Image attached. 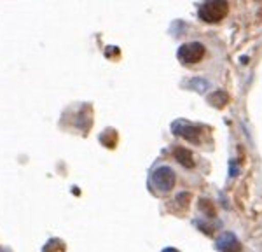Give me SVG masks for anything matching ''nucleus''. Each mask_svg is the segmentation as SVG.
I'll list each match as a JSON object with an SVG mask.
<instances>
[{"mask_svg":"<svg viewBox=\"0 0 262 252\" xmlns=\"http://www.w3.org/2000/svg\"><path fill=\"white\" fill-rule=\"evenodd\" d=\"M229 12V2L227 0H205L198 9V16L205 23H219Z\"/></svg>","mask_w":262,"mask_h":252,"instance_id":"obj_1","label":"nucleus"},{"mask_svg":"<svg viewBox=\"0 0 262 252\" xmlns=\"http://www.w3.org/2000/svg\"><path fill=\"white\" fill-rule=\"evenodd\" d=\"M171 132H173V135L185 138V140L191 142V144H196V145L201 144L203 126H200V124H194V123H189V121L179 119L171 124Z\"/></svg>","mask_w":262,"mask_h":252,"instance_id":"obj_2","label":"nucleus"},{"mask_svg":"<svg viewBox=\"0 0 262 252\" xmlns=\"http://www.w3.org/2000/svg\"><path fill=\"white\" fill-rule=\"evenodd\" d=\"M205 46L201 42H189V44H182L177 51V56L179 60L184 63V65H194V63L201 61L205 58Z\"/></svg>","mask_w":262,"mask_h":252,"instance_id":"obj_3","label":"nucleus"},{"mask_svg":"<svg viewBox=\"0 0 262 252\" xmlns=\"http://www.w3.org/2000/svg\"><path fill=\"white\" fill-rule=\"evenodd\" d=\"M175 172L171 170L170 166H159L152 172V186H154L158 191L161 193H168L175 187Z\"/></svg>","mask_w":262,"mask_h":252,"instance_id":"obj_4","label":"nucleus"},{"mask_svg":"<svg viewBox=\"0 0 262 252\" xmlns=\"http://www.w3.org/2000/svg\"><path fill=\"white\" fill-rule=\"evenodd\" d=\"M215 247L221 252H242V243L236 238V235L229 233V231H226V233H222L221 237H219Z\"/></svg>","mask_w":262,"mask_h":252,"instance_id":"obj_5","label":"nucleus"},{"mask_svg":"<svg viewBox=\"0 0 262 252\" xmlns=\"http://www.w3.org/2000/svg\"><path fill=\"white\" fill-rule=\"evenodd\" d=\"M173 156H175V159L184 168H194L192 154H191V151L185 149V147H175V151H173Z\"/></svg>","mask_w":262,"mask_h":252,"instance_id":"obj_6","label":"nucleus"},{"mask_svg":"<svg viewBox=\"0 0 262 252\" xmlns=\"http://www.w3.org/2000/svg\"><path fill=\"white\" fill-rule=\"evenodd\" d=\"M208 103L215 109H222L229 103V95L226 91H215V93L208 95Z\"/></svg>","mask_w":262,"mask_h":252,"instance_id":"obj_7","label":"nucleus"},{"mask_svg":"<svg viewBox=\"0 0 262 252\" xmlns=\"http://www.w3.org/2000/svg\"><path fill=\"white\" fill-rule=\"evenodd\" d=\"M100 142L103 145H107L108 149H114L116 144H117V132H116V130H112V128H108L107 132H103L100 135Z\"/></svg>","mask_w":262,"mask_h":252,"instance_id":"obj_8","label":"nucleus"},{"mask_svg":"<svg viewBox=\"0 0 262 252\" xmlns=\"http://www.w3.org/2000/svg\"><path fill=\"white\" fill-rule=\"evenodd\" d=\"M58 250H65V243H63L61 240H51L49 243H46L44 249H42V252H58Z\"/></svg>","mask_w":262,"mask_h":252,"instance_id":"obj_9","label":"nucleus"},{"mask_svg":"<svg viewBox=\"0 0 262 252\" xmlns=\"http://www.w3.org/2000/svg\"><path fill=\"white\" fill-rule=\"evenodd\" d=\"M200 208L203 210V212L206 214L208 217H213L215 216V207H213V203L210 200H200Z\"/></svg>","mask_w":262,"mask_h":252,"instance_id":"obj_10","label":"nucleus"},{"mask_svg":"<svg viewBox=\"0 0 262 252\" xmlns=\"http://www.w3.org/2000/svg\"><path fill=\"white\" fill-rule=\"evenodd\" d=\"M189 84H191L192 90H198L200 93H203V91H205L206 88L210 86V84L206 82L205 79H191V82H189Z\"/></svg>","mask_w":262,"mask_h":252,"instance_id":"obj_11","label":"nucleus"},{"mask_svg":"<svg viewBox=\"0 0 262 252\" xmlns=\"http://www.w3.org/2000/svg\"><path fill=\"white\" fill-rule=\"evenodd\" d=\"M189 201H191V193L184 191V193H180V195H177V203H179L182 208L187 207Z\"/></svg>","mask_w":262,"mask_h":252,"instance_id":"obj_12","label":"nucleus"},{"mask_svg":"<svg viewBox=\"0 0 262 252\" xmlns=\"http://www.w3.org/2000/svg\"><path fill=\"white\" fill-rule=\"evenodd\" d=\"M231 175H238V168H236V163H231V170H229Z\"/></svg>","mask_w":262,"mask_h":252,"instance_id":"obj_13","label":"nucleus"},{"mask_svg":"<svg viewBox=\"0 0 262 252\" xmlns=\"http://www.w3.org/2000/svg\"><path fill=\"white\" fill-rule=\"evenodd\" d=\"M163 252H179V250L173 249V247H166V249H163Z\"/></svg>","mask_w":262,"mask_h":252,"instance_id":"obj_14","label":"nucleus"},{"mask_svg":"<svg viewBox=\"0 0 262 252\" xmlns=\"http://www.w3.org/2000/svg\"><path fill=\"white\" fill-rule=\"evenodd\" d=\"M0 252H9V250H7V249H0Z\"/></svg>","mask_w":262,"mask_h":252,"instance_id":"obj_15","label":"nucleus"}]
</instances>
